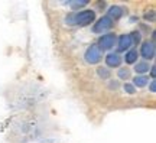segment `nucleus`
<instances>
[{
  "mask_svg": "<svg viewBox=\"0 0 156 143\" xmlns=\"http://www.w3.org/2000/svg\"><path fill=\"white\" fill-rule=\"evenodd\" d=\"M149 90H151V93H155L156 91V81L155 80H152L151 84H149Z\"/></svg>",
  "mask_w": 156,
  "mask_h": 143,
  "instance_id": "17",
  "label": "nucleus"
},
{
  "mask_svg": "<svg viewBox=\"0 0 156 143\" xmlns=\"http://www.w3.org/2000/svg\"><path fill=\"white\" fill-rule=\"evenodd\" d=\"M156 66L153 65V66H151V75H152V78H155V74H156V70H155Z\"/></svg>",
  "mask_w": 156,
  "mask_h": 143,
  "instance_id": "19",
  "label": "nucleus"
},
{
  "mask_svg": "<svg viewBox=\"0 0 156 143\" xmlns=\"http://www.w3.org/2000/svg\"><path fill=\"white\" fill-rule=\"evenodd\" d=\"M147 83H149V78L146 75H137V77L133 78V85L137 88L145 87V85H147Z\"/></svg>",
  "mask_w": 156,
  "mask_h": 143,
  "instance_id": "10",
  "label": "nucleus"
},
{
  "mask_svg": "<svg viewBox=\"0 0 156 143\" xmlns=\"http://www.w3.org/2000/svg\"><path fill=\"white\" fill-rule=\"evenodd\" d=\"M113 25H114V22H113L110 17L103 16L94 23L93 30H94V33H103V32H106V30H108V29H112Z\"/></svg>",
  "mask_w": 156,
  "mask_h": 143,
  "instance_id": "4",
  "label": "nucleus"
},
{
  "mask_svg": "<svg viewBox=\"0 0 156 143\" xmlns=\"http://www.w3.org/2000/svg\"><path fill=\"white\" fill-rule=\"evenodd\" d=\"M88 5L87 0H83V2H69V6L73 7V10H78L80 7H84V6Z\"/></svg>",
  "mask_w": 156,
  "mask_h": 143,
  "instance_id": "15",
  "label": "nucleus"
},
{
  "mask_svg": "<svg viewBox=\"0 0 156 143\" xmlns=\"http://www.w3.org/2000/svg\"><path fill=\"white\" fill-rule=\"evenodd\" d=\"M149 64L146 62V61H142V62H136V65H134V71L137 72V74H145V72L149 71Z\"/></svg>",
  "mask_w": 156,
  "mask_h": 143,
  "instance_id": "11",
  "label": "nucleus"
},
{
  "mask_svg": "<svg viewBox=\"0 0 156 143\" xmlns=\"http://www.w3.org/2000/svg\"><path fill=\"white\" fill-rule=\"evenodd\" d=\"M95 20L94 10H81L73 12L67 16V23L69 25H77V26H88Z\"/></svg>",
  "mask_w": 156,
  "mask_h": 143,
  "instance_id": "1",
  "label": "nucleus"
},
{
  "mask_svg": "<svg viewBox=\"0 0 156 143\" xmlns=\"http://www.w3.org/2000/svg\"><path fill=\"white\" fill-rule=\"evenodd\" d=\"M153 16H155V13H153V12H151V15H149V13H146V15H145V19H146V20H153Z\"/></svg>",
  "mask_w": 156,
  "mask_h": 143,
  "instance_id": "18",
  "label": "nucleus"
},
{
  "mask_svg": "<svg viewBox=\"0 0 156 143\" xmlns=\"http://www.w3.org/2000/svg\"><path fill=\"white\" fill-rule=\"evenodd\" d=\"M106 64L107 66H110V68H117V66H120L122 64V56L119 55V54H108L106 56Z\"/></svg>",
  "mask_w": 156,
  "mask_h": 143,
  "instance_id": "7",
  "label": "nucleus"
},
{
  "mask_svg": "<svg viewBox=\"0 0 156 143\" xmlns=\"http://www.w3.org/2000/svg\"><path fill=\"white\" fill-rule=\"evenodd\" d=\"M137 58H139V54L136 49H130L126 52V56H124V61L126 64H136L137 62Z\"/></svg>",
  "mask_w": 156,
  "mask_h": 143,
  "instance_id": "9",
  "label": "nucleus"
},
{
  "mask_svg": "<svg viewBox=\"0 0 156 143\" xmlns=\"http://www.w3.org/2000/svg\"><path fill=\"white\" fill-rule=\"evenodd\" d=\"M123 88H124V91H126V93H127V94H134V93H136V87H134L133 84H129V83H126V84H124V87H123Z\"/></svg>",
  "mask_w": 156,
  "mask_h": 143,
  "instance_id": "16",
  "label": "nucleus"
},
{
  "mask_svg": "<svg viewBox=\"0 0 156 143\" xmlns=\"http://www.w3.org/2000/svg\"><path fill=\"white\" fill-rule=\"evenodd\" d=\"M132 45H133V42H132L130 35H122L117 41V51L119 52H126V51L132 48Z\"/></svg>",
  "mask_w": 156,
  "mask_h": 143,
  "instance_id": "6",
  "label": "nucleus"
},
{
  "mask_svg": "<svg viewBox=\"0 0 156 143\" xmlns=\"http://www.w3.org/2000/svg\"><path fill=\"white\" fill-rule=\"evenodd\" d=\"M84 58L85 61L91 64V65H94V64H98L101 61V51L97 48V45H91L87 48L85 51V54H84Z\"/></svg>",
  "mask_w": 156,
  "mask_h": 143,
  "instance_id": "3",
  "label": "nucleus"
},
{
  "mask_svg": "<svg viewBox=\"0 0 156 143\" xmlns=\"http://www.w3.org/2000/svg\"><path fill=\"white\" fill-rule=\"evenodd\" d=\"M97 74H98L103 80H108V78H110V70H108V68L100 66V68H97Z\"/></svg>",
  "mask_w": 156,
  "mask_h": 143,
  "instance_id": "13",
  "label": "nucleus"
},
{
  "mask_svg": "<svg viewBox=\"0 0 156 143\" xmlns=\"http://www.w3.org/2000/svg\"><path fill=\"white\" fill-rule=\"evenodd\" d=\"M130 38H132V42H133V45H137V44H140V41H142V33H140L139 30L132 32V33H130Z\"/></svg>",
  "mask_w": 156,
  "mask_h": 143,
  "instance_id": "14",
  "label": "nucleus"
},
{
  "mask_svg": "<svg viewBox=\"0 0 156 143\" xmlns=\"http://www.w3.org/2000/svg\"><path fill=\"white\" fill-rule=\"evenodd\" d=\"M117 75H119V78H120V80H130V77H132L130 68H120Z\"/></svg>",
  "mask_w": 156,
  "mask_h": 143,
  "instance_id": "12",
  "label": "nucleus"
},
{
  "mask_svg": "<svg viewBox=\"0 0 156 143\" xmlns=\"http://www.w3.org/2000/svg\"><path fill=\"white\" fill-rule=\"evenodd\" d=\"M123 13H124V9H123V7H120V6H112V7L108 9V15H107V16L114 22V20H117V19H120V17L123 16Z\"/></svg>",
  "mask_w": 156,
  "mask_h": 143,
  "instance_id": "8",
  "label": "nucleus"
},
{
  "mask_svg": "<svg viewBox=\"0 0 156 143\" xmlns=\"http://www.w3.org/2000/svg\"><path fill=\"white\" fill-rule=\"evenodd\" d=\"M116 42H117V36L114 33H106V35L100 36L98 42H97V48L100 51H110L116 45Z\"/></svg>",
  "mask_w": 156,
  "mask_h": 143,
  "instance_id": "2",
  "label": "nucleus"
},
{
  "mask_svg": "<svg viewBox=\"0 0 156 143\" xmlns=\"http://www.w3.org/2000/svg\"><path fill=\"white\" fill-rule=\"evenodd\" d=\"M155 52H156V48H155V44L153 42H143L142 48H140V55L142 58H145V61H151L155 58Z\"/></svg>",
  "mask_w": 156,
  "mask_h": 143,
  "instance_id": "5",
  "label": "nucleus"
}]
</instances>
